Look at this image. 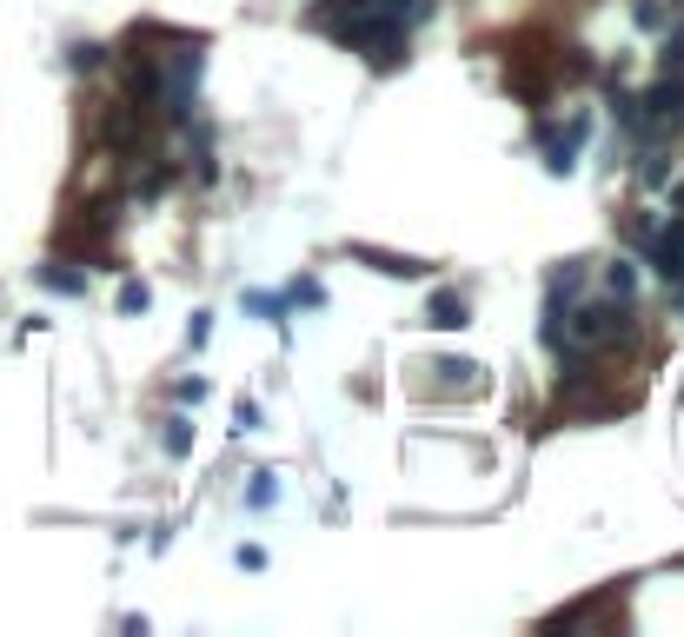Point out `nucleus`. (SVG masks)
Listing matches in <instances>:
<instances>
[{"label":"nucleus","mask_w":684,"mask_h":637,"mask_svg":"<svg viewBox=\"0 0 684 637\" xmlns=\"http://www.w3.org/2000/svg\"><path fill=\"white\" fill-rule=\"evenodd\" d=\"M565 339L585 352H605L619 339H632V299H592L579 312H565Z\"/></svg>","instance_id":"obj_1"},{"label":"nucleus","mask_w":684,"mask_h":637,"mask_svg":"<svg viewBox=\"0 0 684 637\" xmlns=\"http://www.w3.org/2000/svg\"><path fill=\"white\" fill-rule=\"evenodd\" d=\"M353 7H372V0H326V7H319V20H333V13H353Z\"/></svg>","instance_id":"obj_17"},{"label":"nucleus","mask_w":684,"mask_h":637,"mask_svg":"<svg viewBox=\"0 0 684 637\" xmlns=\"http://www.w3.org/2000/svg\"><path fill=\"white\" fill-rule=\"evenodd\" d=\"M639 100H645V113H652L659 126H665V120L678 126V120H684V73H672V66H665V80H659L652 93H639Z\"/></svg>","instance_id":"obj_3"},{"label":"nucleus","mask_w":684,"mask_h":637,"mask_svg":"<svg viewBox=\"0 0 684 637\" xmlns=\"http://www.w3.org/2000/svg\"><path fill=\"white\" fill-rule=\"evenodd\" d=\"M146 306H153V292H146V286H133V279H126V286H120V312H146Z\"/></svg>","instance_id":"obj_11"},{"label":"nucleus","mask_w":684,"mask_h":637,"mask_svg":"<svg viewBox=\"0 0 684 637\" xmlns=\"http://www.w3.org/2000/svg\"><path fill=\"white\" fill-rule=\"evenodd\" d=\"M186 445H193V432H186V419H166V452H173V459H186Z\"/></svg>","instance_id":"obj_13"},{"label":"nucleus","mask_w":684,"mask_h":637,"mask_svg":"<svg viewBox=\"0 0 684 637\" xmlns=\"http://www.w3.org/2000/svg\"><path fill=\"white\" fill-rule=\"evenodd\" d=\"M33 279H40L47 292H60V299H80V292H86V273H80V266H67V259H53V266H40Z\"/></svg>","instance_id":"obj_4"},{"label":"nucleus","mask_w":684,"mask_h":637,"mask_svg":"<svg viewBox=\"0 0 684 637\" xmlns=\"http://www.w3.org/2000/svg\"><path fill=\"white\" fill-rule=\"evenodd\" d=\"M213 339V312H193V326H186V346H206Z\"/></svg>","instance_id":"obj_14"},{"label":"nucleus","mask_w":684,"mask_h":637,"mask_svg":"<svg viewBox=\"0 0 684 637\" xmlns=\"http://www.w3.org/2000/svg\"><path fill=\"white\" fill-rule=\"evenodd\" d=\"M246 306L259 312V319H273V326H286L279 312H286V299H273V292H246Z\"/></svg>","instance_id":"obj_10"},{"label":"nucleus","mask_w":684,"mask_h":637,"mask_svg":"<svg viewBox=\"0 0 684 637\" xmlns=\"http://www.w3.org/2000/svg\"><path fill=\"white\" fill-rule=\"evenodd\" d=\"M353 259H372L386 279H426V259H399V253H372V246H353Z\"/></svg>","instance_id":"obj_5"},{"label":"nucleus","mask_w":684,"mask_h":637,"mask_svg":"<svg viewBox=\"0 0 684 637\" xmlns=\"http://www.w3.org/2000/svg\"><path fill=\"white\" fill-rule=\"evenodd\" d=\"M253 505H259V512L273 505V472H259V479H253Z\"/></svg>","instance_id":"obj_16"},{"label":"nucleus","mask_w":684,"mask_h":637,"mask_svg":"<svg viewBox=\"0 0 684 637\" xmlns=\"http://www.w3.org/2000/svg\"><path fill=\"white\" fill-rule=\"evenodd\" d=\"M605 292H612V299H632V292H639V273H632V259H612V266H605Z\"/></svg>","instance_id":"obj_8"},{"label":"nucleus","mask_w":684,"mask_h":637,"mask_svg":"<svg viewBox=\"0 0 684 637\" xmlns=\"http://www.w3.org/2000/svg\"><path fill=\"white\" fill-rule=\"evenodd\" d=\"M472 372H479V366H472V359H439V379H446V386H466V379H472Z\"/></svg>","instance_id":"obj_12"},{"label":"nucleus","mask_w":684,"mask_h":637,"mask_svg":"<svg viewBox=\"0 0 684 637\" xmlns=\"http://www.w3.org/2000/svg\"><path fill=\"white\" fill-rule=\"evenodd\" d=\"M579 146H585V120H579V113H572L565 126H559V120H539V153H545L552 173H572V166H579Z\"/></svg>","instance_id":"obj_2"},{"label":"nucleus","mask_w":684,"mask_h":637,"mask_svg":"<svg viewBox=\"0 0 684 637\" xmlns=\"http://www.w3.org/2000/svg\"><path fill=\"white\" fill-rule=\"evenodd\" d=\"M426 326H439V332H459V326H466V299H459V292H432V306H426Z\"/></svg>","instance_id":"obj_6"},{"label":"nucleus","mask_w":684,"mask_h":637,"mask_svg":"<svg viewBox=\"0 0 684 637\" xmlns=\"http://www.w3.org/2000/svg\"><path fill=\"white\" fill-rule=\"evenodd\" d=\"M173 399H180V405H200V399H206V379H180Z\"/></svg>","instance_id":"obj_15"},{"label":"nucleus","mask_w":684,"mask_h":637,"mask_svg":"<svg viewBox=\"0 0 684 637\" xmlns=\"http://www.w3.org/2000/svg\"><path fill=\"white\" fill-rule=\"evenodd\" d=\"M672 13L678 7H665V0H639V27H672Z\"/></svg>","instance_id":"obj_9"},{"label":"nucleus","mask_w":684,"mask_h":637,"mask_svg":"<svg viewBox=\"0 0 684 637\" xmlns=\"http://www.w3.org/2000/svg\"><path fill=\"white\" fill-rule=\"evenodd\" d=\"M67 66H73V73H100V66H106V47H100V40H73V47H67Z\"/></svg>","instance_id":"obj_7"}]
</instances>
